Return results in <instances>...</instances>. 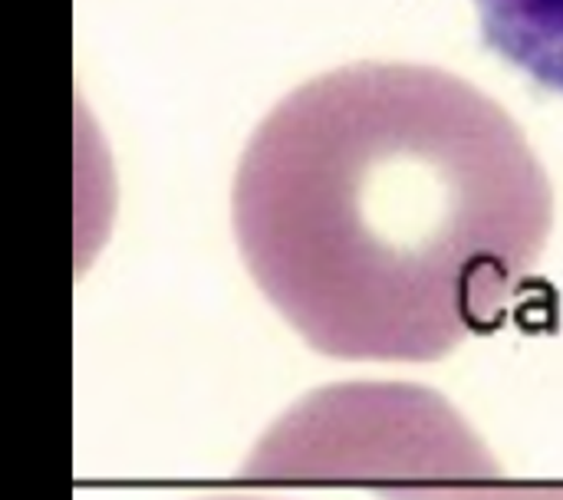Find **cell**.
I'll list each match as a JSON object with an SVG mask.
<instances>
[{
    "mask_svg": "<svg viewBox=\"0 0 563 500\" xmlns=\"http://www.w3.org/2000/svg\"><path fill=\"white\" fill-rule=\"evenodd\" d=\"M231 214L254 284L307 346L435 363L521 297L554 195L518 122L462 76L353 63L264 115Z\"/></svg>",
    "mask_w": 563,
    "mask_h": 500,
    "instance_id": "6da1fadb",
    "label": "cell"
},
{
    "mask_svg": "<svg viewBox=\"0 0 563 500\" xmlns=\"http://www.w3.org/2000/svg\"><path fill=\"white\" fill-rule=\"evenodd\" d=\"M485 43L541 89L563 96V0H472Z\"/></svg>",
    "mask_w": 563,
    "mask_h": 500,
    "instance_id": "7a4b0ae2",
    "label": "cell"
}]
</instances>
